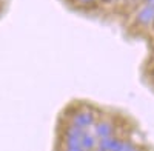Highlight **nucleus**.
<instances>
[{
    "mask_svg": "<svg viewBox=\"0 0 154 151\" xmlns=\"http://www.w3.org/2000/svg\"><path fill=\"white\" fill-rule=\"evenodd\" d=\"M130 151H142V149H139L137 146H134V145H133V146L130 148Z\"/></svg>",
    "mask_w": 154,
    "mask_h": 151,
    "instance_id": "11",
    "label": "nucleus"
},
{
    "mask_svg": "<svg viewBox=\"0 0 154 151\" xmlns=\"http://www.w3.org/2000/svg\"><path fill=\"white\" fill-rule=\"evenodd\" d=\"M80 146L83 151H94L97 146V139L96 136L89 134V133H83L80 137Z\"/></svg>",
    "mask_w": 154,
    "mask_h": 151,
    "instance_id": "5",
    "label": "nucleus"
},
{
    "mask_svg": "<svg viewBox=\"0 0 154 151\" xmlns=\"http://www.w3.org/2000/svg\"><path fill=\"white\" fill-rule=\"evenodd\" d=\"M112 133H114V125L108 120H100L94 125V134H96V137H99V139L112 136Z\"/></svg>",
    "mask_w": 154,
    "mask_h": 151,
    "instance_id": "4",
    "label": "nucleus"
},
{
    "mask_svg": "<svg viewBox=\"0 0 154 151\" xmlns=\"http://www.w3.org/2000/svg\"><path fill=\"white\" fill-rule=\"evenodd\" d=\"M99 0H74L75 6L79 8H89V6H94Z\"/></svg>",
    "mask_w": 154,
    "mask_h": 151,
    "instance_id": "8",
    "label": "nucleus"
},
{
    "mask_svg": "<svg viewBox=\"0 0 154 151\" xmlns=\"http://www.w3.org/2000/svg\"><path fill=\"white\" fill-rule=\"evenodd\" d=\"M143 3H146V5H151V6H154V0H143Z\"/></svg>",
    "mask_w": 154,
    "mask_h": 151,
    "instance_id": "10",
    "label": "nucleus"
},
{
    "mask_svg": "<svg viewBox=\"0 0 154 151\" xmlns=\"http://www.w3.org/2000/svg\"><path fill=\"white\" fill-rule=\"evenodd\" d=\"M151 25H152V28H154V20H152V23H151Z\"/></svg>",
    "mask_w": 154,
    "mask_h": 151,
    "instance_id": "13",
    "label": "nucleus"
},
{
    "mask_svg": "<svg viewBox=\"0 0 154 151\" xmlns=\"http://www.w3.org/2000/svg\"><path fill=\"white\" fill-rule=\"evenodd\" d=\"M83 133H85V130L77 128L74 125H68L63 130V145H65V149L80 146V137Z\"/></svg>",
    "mask_w": 154,
    "mask_h": 151,
    "instance_id": "1",
    "label": "nucleus"
},
{
    "mask_svg": "<svg viewBox=\"0 0 154 151\" xmlns=\"http://www.w3.org/2000/svg\"><path fill=\"white\" fill-rule=\"evenodd\" d=\"M65 151H83L82 146H77V148H69V149H65Z\"/></svg>",
    "mask_w": 154,
    "mask_h": 151,
    "instance_id": "9",
    "label": "nucleus"
},
{
    "mask_svg": "<svg viewBox=\"0 0 154 151\" xmlns=\"http://www.w3.org/2000/svg\"><path fill=\"white\" fill-rule=\"evenodd\" d=\"M99 2H102V3H111L112 0H99Z\"/></svg>",
    "mask_w": 154,
    "mask_h": 151,
    "instance_id": "12",
    "label": "nucleus"
},
{
    "mask_svg": "<svg viewBox=\"0 0 154 151\" xmlns=\"http://www.w3.org/2000/svg\"><path fill=\"white\" fill-rule=\"evenodd\" d=\"M134 20H136L137 25H140V26H149L154 20V6L143 3L136 11Z\"/></svg>",
    "mask_w": 154,
    "mask_h": 151,
    "instance_id": "3",
    "label": "nucleus"
},
{
    "mask_svg": "<svg viewBox=\"0 0 154 151\" xmlns=\"http://www.w3.org/2000/svg\"><path fill=\"white\" fill-rule=\"evenodd\" d=\"M112 140L114 137L112 136H108V137H102V139H99L97 142V151H109L111 145H112Z\"/></svg>",
    "mask_w": 154,
    "mask_h": 151,
    "instance_id": "7",
    "label": "nucleus"
},
{
    "mask_svg": "<svg viewBox=\"0 0 154 151\" xmlns=\"http://www.w3.org/2000/svg\"><path fill=\"white\" fill-rule=\"evenodd\" d=\"M133 146V143L130 140H123V139H116L112 140V145L109 148V151H130V148Z\"/></svg>",
    "mask_w": 154,
    "mask_h": 151,
    "instance_id": "6",
    "label": "nucleus"
},
{
    "mask_svg": "<svg viewBox=\"0 0 154 151\" xmlns=\"http://www.w3.org/2000/svg\"><path fill=\"white\" fill-rule=\"evenodd\" d=\"M94 123H96V114L91 109L75 111L71 116V125H74V127H77V128L85 130V128L91 127V125H94Z\"/></svg>",
    "mask_w": 154,
    "mask_h": 151,
    "instance_id": "2",
    "label": "nucleus"
}]
</instances>
